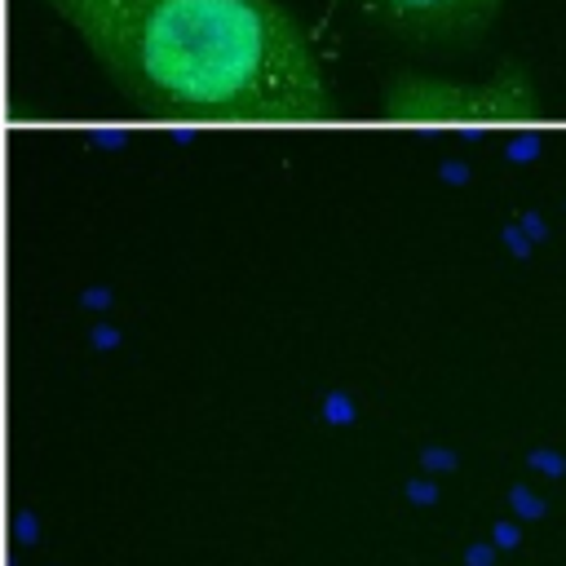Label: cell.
Returning a JSON list of instances; mask_svg holds the SVG:
<instances>
[{
    "label": "cell",
    "instance_id": "2",
    "mask_svg": "<svg viewBox=\"0 0 566 566\" xmlns=\"http://www.w3.org/2000/svg\"><path fill=\"white\" fill-rule=\"evenodd\" d=\"M380 111L389 119H526L539 111V93L517 66L491 80H447L402 71L380 88Z\"/></svg>",
    "mask_w": 566,
    "mask_h": 566
},
{
    "label": "cell",
    "instance_id": "1",
    "mask_svg": "<svg viewBox=\"0 0 566 566\" xmlns=\"http://www.w3.org/2000/svg\"><path fill=\"white\" fill-rule=\"evenodd\" d=\"M142 111L181 119H323V62L274 0H40Z\"/></svg>",
    "mask_w": 566,
    "mask_h": 566
},
{
    "label": "cell",
    "instance_id": "3",
    "mask_svg": "<svg viewBox=\"0 0 566 566\" xmlns=\"http://www.w3.org/2000/svg\"><path fill=\"white\" fill-rule=\"evenodd\" d=\"M363 18L407 40H473L504 0H349Z\"/></svg>",
    "mask_w": 566,
    "mask_h": 566
}]
</instances>
